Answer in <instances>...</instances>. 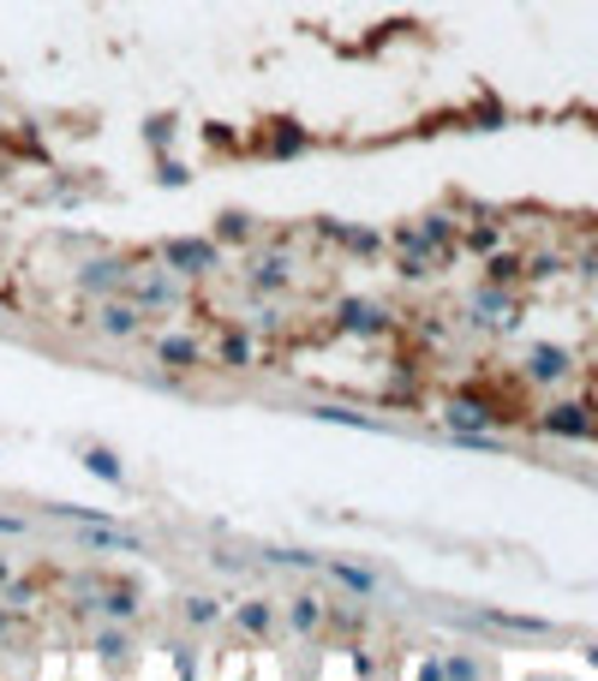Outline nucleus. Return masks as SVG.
Here are the masks:
<instances>
[{"label":"nucleus","mask_w":598,"mask_h":681,"mask_svg":"<svg viewBox=\"0 0 598 681\" xmlns=\"http://www.w3.org/2000/svg\"><path fill=\"white\" fill-rule=\"evenodd\" d=\"M156 258L168 263V275H186V281L222 270V245H216V240H162V245H156Z\"/></svg>","instance_id":"nucleus-1"},{"label":"nucleus","mask_w":598,"mask_h":681,"mask_svg":"<svg viewBox=\"0 0 598 681\" xmlns=\"http://www.w3.org/2000/svg\"><path fill=\"white\" fill-rule=\"evenodd\" d=\"M96 329L108 335V340H133V335H144V305H138V300H102Z\"/></svg>","instance_id":"nucleus-2"},{"label":"nucleus","mask_w":598,"mask_h":681,"mask_svg":"<svg viewBox=\"0 0 598 681\" xmlns=\"http://www.w3.org/2000/svg\"><path fill=\"white\" fill-rule=\"evenodd\" d=\"M78 544H84V551H120V556H138V551H144V538H138V532L108 526L102 514H96V521H78Z\"/></svg>","instance_id":"nucleus-3"},{"label":"nucleus","mask_w":598,"mask_h":681,"mask_svg":"<svg viewBox=\"0 0 598 681\" xmlns=\"http://www.w3.org/2000/svg\"><path fill=\"white\" fill-rule=\"evenodd\" d=\"M538 431H550V437H598V419H592V407L563 401V407H550L545 419H538Z\"/></svg>","instance_id":"nucleus-4"},{"label":"nucleus","mask_w":598,"mask_h":681,"mask_svg":"<svg viewBox=\"0 0 598 681\" xmlns=\"http://www.w3.org/2000/svg\"><path fill=\"white\" fill-rule=\"evenodd\" d=\"M156 359H162L168 371H198V365L210 359V347H203L198 335H156Z\"/></svg>","instance_id":"nucleus-5"},{"label":"nucleus","mask_w":598,"mask_h":681,"mask_svg":"<svg viewBox=\"0 0 598 681\" xmlns=\"http://www.w3.org/2000/svg\"><path fill=\"white\" fill-rule=\"evenodd\" d=\"M491 419H497V412L479 407V401H449V412H443V425H449L455 437H485Z\"/></svg>","instance_id":"nucleus-6"},{"label":"nucleus","mask_w":598,"mask_h":681,"mask_svg":"<svg viewBox=\"0 0 598 681\" xmlns=\"http://www.w3.org/2000/svg\"><path fill=\"white\" fill-rule=\"evenodd\" d=\"M568 371H575V359H568L563 347H533L527 353V377L533 383H563Z\"/></svg>","instance_id":"nucleus-7"},{"label":"nucleus","mask_w":598,"mask_h":681,"mask_svg":"<svg viewBox=\"0 0 598 681\" xmlns=\"http://www.w3.org/2000/svg\"><path fill=\"white\" fill-rule=\"evenodd\" d=\"M216 365H228V371H245V365H258V340L245 329H228L216 340Z\"/></svg>","instance_id":"nucleus-8"},{"label":"nucleus","mask_w":598,"mask_h":681,"mask_svg":"<svg viewBox=\"0 0 598 681\" xmlns=\"http://www.w3.org/2000/svg\"><path fill=\"white\" fill-rule=\"evenodd\" d=\"M335 317H342V329L347 335H377V329H384V305H371V300H347L342 311H335Z\"/></svg>","instance_id":"nucleus-9"},{"label":"nucleus","mask_w":598,"mask_h":681,"mask_svg":"<svg viewBox=\"0 0 598 681\" xmlns=\"http://www.w3.org/2000/svg\"><path fill=\"white\" fill-rule=\"evenodd\" d=\"M126 293L144 305V311H156V305H180V287H174L168 275H150V281H138V275H126Z\"/></svg>","instance_id":"nucleus-10"},{"label":"nucleus","mask_w":598,"mask_h":681,"mask_svg":"<svg viewBox=\"0 0 598 681\" xmlns=\"http://www.w3.org/2000/svg\"><path fill=\"white\" fill-rule=\"evenodd\" d=\"M324 568H329V580L342 591H354V598H377V574L371 568H359V562H324Z\"/></svg>","instance_id":"nucleus-11"},{"label":"nucleus","mask_w":598,"mask_h":681,"mask_svg":"<svg viewBox=\"0 0 598 681\" xmlns=\"http://www.w3.org/2000/svg\"><path fill=\"white\" fill-rule=\"evenodd\" d=\"M126 275H133V270H120V263H84V270H78V287H84V293H120Z\"/></svg>","instance_id":"nucleus-12"},{"label":"nucleus","mask_w":598,"mask_h":681,"mask_svg":"<svg viewBox=\"0 0 598 681\" xmlns=\"http://www.w3.org/2000/svg\"><path fill=\"white\" fill-rule=\"evenodd\" d=\"M233 621H240V633H252V640H264V633L275 628V604H270V598H245L240 610H233Z\"/></svg>","instance_id":"nucleus-13"},{"label":"nucleus","mask_w":598,"mask_h":681,"mask_svg":"<svg viewBox=\"0 0 598 681\" xmlns=\"http://www.w3.org/2000/svg\"><path fill=\"white\" fill-rule=\"evenodd\" d=\"M287 621H294V633H300V640H312V633L324 628V604H317L312 591H300V598L287 604Z\"/></svg>","instance_id":"nucleus-14"},{"label":"nucleus","mask_w":598,"mask_h":681,"mask_svg":"<svg viewBox=\"0 0 598 681\" xmlns=\"http://www.w3.org/2000/svg\"><path fill=\"white\" fill-rule=\"evenodd\" d=\"M491 628H508V633H533V640H545L550 633V621H538V616H508V610H485Z\"/></svg>","instance_id":"nucleus-15"},{"label":"nucleus","mask_w":598,"mask_h":681,"mask_svg":"<svg viewBox=\"0 0 598 681\" xmlns=\"http://www.w3.org/2000/svg\"><path fill=\"white\" fill-rule=\"evenodd\" d=\"M473 311H479V323H515V300H503V293H479L473 300Z\"/></svg>","instance_id":"nucleus-16"},{"label":"nucleus","mask_w":598,"mask_h":681,"mask_svg":"<svg viewBox=\"0 0 598 681\" xmlns=\"http://www.w3.org/2000/svg\"><path fill=\"white\" fill-rule=\"evenodd\" d=\"M84 472H96V479H108V484L126 479V467H120V454H114V449H84Z\"/></svg>","instance_id":"nucleus-17"},{"label":"nucleus","mask_w":598,"mask_h":681,"mask_svg":"<svg viewBox=\"0 0 598 681\" xmlns=\"http://www.w3.org/2000/svg\"><path fill=\"white\" fill-rule=\"evenodd\" d=\"M312 419H324V425H354V431H377V419H366V412H354V407H312Z\"/></svg>","instance_id":"nucleus-18"},{"label":"nucleus","mask_w":598,"mask_h":681,"mask_svg":"<svg viewBox=\"0 0 598 681\" xmlns=\"http://www.w3.org/2000/svg\"><path fill=\"white\" fill-rule=\"evenodd\" d=\"M126 651H133V640H126L120 628H102V633H96V658H108V663H126Z\"/></svg>","instance_id":"nucleus-19"},{"label":"nucleus","mask_w":598,"mask_h":681,"mask_svg":"<svg viewBox=\"0 0 598 681\" xmlns=\"http://www.w3.org/2000/svg\"><path fill=\"white\" fill-rule=\"evenodd\" d=\"M96 610H108L114 621H133V616H138V604H133V591H126V586H114L108 598H96Z\"/></svg>","instance_id":"nucleus-20"},{"label":"nucleus","mask_w":598,"mask_h":681,"mask_svg":"<svg viewBox=\"0 0 598 681\" xmlns=\"http://www.w3.org/2000/svg\"><path fill=\"white\" fill-rule=\"evenodd\" d=\"M245 281H252V287H264V293H270V287H287V263L270 258V263H258V270L245 275Z\"/></svg>","instance_id":"nucleus-21"},{"label":"nucleus","mask_w":598,"mask_h":681,"mask_svg":"<svg viewBox=\"0 0 598 681\" xmlns=\"http://www.w3.org/2000/svg\"><path fill=\"white\" fill-rule=\"evenodd\" d=\"M216 616H222V604H216V598H186V621H192V628H210Z\"/></svg>","instance_id":"nucleus-22"},{"label":"nucleus","mask_w":598,"mask_h":681,"mask_svg":"<svg viewBox=\"0 0 598 681\" xmlns=\"http://www.w3.org/2000/svg\"><path fill=\"white\" fill-rule=\"evenodd\" d=\"M426 675H485V663H473V658H443V663H426Z\"/></svg>","instance_id":"nucleus-23"},{"label":"nucleus","mask_w":598,"mask_h":681,"mask_svg":"<svg viewBox=\"0 0 598 681\" xmlns=\"http://www.w3.org/2000/svg\"><path fill=\"white\" fill-rule=\"evenodd\" d=\"M300 144H305V132H287V126H282V132L270 138V150H275V156H294Z\"/></svg>","instance_id":"nucleus-24"},{"label":"nucleus","mask_w":598,"mask_h":681,"mask_svg":"<svg viewBox=\"0 0 598 681\" xmlns=\"http://www.w3.org/2000/svg\"><path fill=\"white\" fill-rule=\"evenodd\" d=\"M240 233L252 240V216H222V240H240Z\"/></svg>","instance_id":"nucleus-25"},{"label":"nucleus","mask_w":598,"mask_h":681,"mask_svg":"<svg viewBox=\"0 0 598 681\" xmlns=\"http://www.w3.org/2000/svg\"><path fill=\"white\" fill-rule=\"evenodd\" d=\"M521 275V258H491V281H515Z\"/></svg>","instance_id":"nucleus-26"},{"label":"nucleus","mask_w":598,"mask_h":681,"mask_svg":"<svg viewBox=\"0 0 598 681\" xmlns=\"http://www.w3.org/2000/svg\"><path fill=\"white\" fill-rule=\"evenodd\" d=\"M19 532H24L19 514H0V538H19Z\"/></svg>","instance_id":"nucleus-27"},{"label":"nucleus","mask_w":598,"mask_h":681,"mask_svg":"<svg viewBox=\"0 0 598 681\" xmlns=\"http://www.w3.org/2000/svg\"><path fill=\"white\" fill-rule=\"evenodd\" d=\"M587 663H592V670H598V646H592V651H587Z\"/></svg>","instance_id":"nucleus-28"}]
</instances>
